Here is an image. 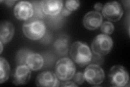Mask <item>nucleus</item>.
<instances>
[{
    "label": "nucleus",
    "mask_w": 130,
    "mask_h": 87,
    "mask_svg": "<svg viewBox=\"0 0 130 87\" xmlns=\"http://www.w3.org/2000/svg\"><path fill=\"white\" fill-rule=\"evenodd\" d=\"M14 15L20 20H29L34 13L32 4L28 1H20L14 7Z\"/></svg>",
    "instance_id": "obj_8"
},
{
    "label": "nucleus",
    "mask_w": 130,
    "mask_h": 87,
    "mask_svg": "<svg viewBox=\"0 0 130 87\" xmlns=\"http://www.w3.org/2000/svg\"><path fill=\"white\" fill-rule=\"evenodd\" d=\"M32 51L29 49L23 48L17 53L16 57V63L19 65H26V60Z\"/></svg>",
    "instance_id": "obj_17"
},
{
    "label": "nucleus",
    "mask_w": 130,
    "mask_h": 87,
    "mask_svg": "<svg viewBox=\"0 0 130 87\" xmlns=\"http://www.w3.org/2000/svg\"><path fill=\"white\" fill-rule=\"evenodd\" d=\"M40 5L44 14L55 16L61 11L63 1L61 0H44L40 2Z\"/></svg>",
    "instance_id": "obj_10"
},
{
    "label": "nucleus",
    "mask_w": 130,
    "mask_h": 87,
    "mask_svg": "<svg viewBox=\"0 0 130 87\" xmlns=\"http://www.w3.org/2000/svg\"><path fill=\"white\" fill-rule=\"evenodd\" d=\"M22 30L27 38L32 40H38L42 38L45 34L46 27L41 20H29L23 23Z\"/></svg>",
    "instance_id": "obj_2"
},
{
    "label": "nucleus",
    "mask_w": 130,
    "mask_h": 87,
    "mask_svg": "<svg viewBox=\"0 0 130 87\" xmlns=\"http://www.w3.org/2000/svg\"><path fill=\"white\" fill-rule=\"evenodd\" d=\"M54 47L60 55H66L68 52V40L66 36H61L57 39L54 43Z\"/></svg>",
    "instance_id": "obj_16"
},
{
    "label": "nucleus",
    "mask_w": 130,
    "mask_h": 87,
    "mask_svg": "<svg viewBox=\"0 0 130 87\" xmlns=\"http://www.w3.org/2000/svg\"><path fill=\"white\" fill-rule=\"evenodd\" d=\"M44 64L43 57L38 53L31 52L26 60V65L31 70L38 71L42 68Z\"/></svg>",
    "instance_id": "obj_14"
},
{
    "label": "nucleus",
    "mask_w": 130,
    "mask_h": 87,
    "mask_svg": "<svg viewBox=\"0 0 130 87\" xmlns=\"http://www.w3.org/2000/svg\"><path fill=\"white\" fill-rule=\"evenodd\" d=\"M6 5L8 6H12L16 2V1H5Z\"/></svg>",
    "instance_id": "obj_24"
},
{
    "label": "nucleus",
    "mask_w": 130,
    "mask_h": 87,
    "mask_svg": "<svg viewBox=\"0 0 130 87\" xmlns=\"http://www.w3.org/2000/svg\"><path fill=\"white\" fill-rule=\"evenodd\" d=\"M102 23L103 16L98 11H89L84 16V26L89 30H95L101 26Z\"/></svg>",
    "instance_id": "obj_11"
},
{
    "label": "nucleus",
    "mask_w": 130,
    "mask_h": 87,
    "mask_svg": "<svg viewBox=\"0 0 130 87\" xmlns=\"http://www.w3.org/2000/svg\"><path fill=\"white\" fill-rule=\"evenodd\" d=\"M75 71V64L71 59L67 57L59 59L55 65V74L61 81H67L71 80Z\"/></svg>",
    "instance_id": "obj_3"
},
{
    "label": "nucleus",
    "mask_w": 130,
    "mask_h": 87,
    "mask_svg": "<svg viewBox=\"0 0 130 87\" xmlns=\"http://www.w3.org/2000/svg\"><path fill=\"white\" fill-rule=\"evenodd\" d=\"M103 5L102 3H95L94 6V9L98 11H100L101 10H102L103 8Z\"/></svg>",
    "instance_id": "obj_23"
},
{
    "label": "nucleus",
    "mask_w": 130,
    "mask_h": 87,
    "mask_svg": "<svg viewBox=\"0 0 130 87\" xmlns=\"http://www.w3.org/2000/svg\"><path fill=\"white\" fill-rule=\"evenodd\" d=\"M36 84L38 86L56 87L60 85V81L55 73L50 71H45L36 77Z\"/></svg>",
    "instance_id": "obj_9"
},
{
    "label": "nucleus",
    "mask_w": 130,
    "mask_h": 87,
    "mask_svg": "<svg viewBox=\"0 0 130 87\" xmlns=\"http://www.w3.org/2000/svg\"><path fill=\"white\" fill-rule=\"evenodd\" d=\"M80 3L79 1L75 0H67L65 2V7L71 11L76 10L80 6Z\"/></svg>",
    "instance_id": "obj_19"
},
{
    "label": "nucleus",
    "mask_w": 130,
    "mask_h": 87,
    "mask_svg": "<svg viewBox=\"0 0 130 87\" xmlns=\"http://www.w3.org/2000/svg\"><path fill=\"white\" fill-rule=\"evenodd\" d=\"M114 30H115V26L111 22L105 21L101 24V31L104 34H111L113 32Z\"/></svg>",
    "instance_id": "obj_18"
},
{
    "label": "nucleus",
    "mask_w": 130,
    "mask_h": 87,
    "mask_svg": "<svg viewBox=\"0 0 130 87\" xmlns=\"http://www.w3.org/2000/svg\"><path fill=\"white\" fill-rule=\"evenodd\" d=\"M10 68L7 60L1 57L0 58V83L6 82L9 77Z\"/></svg>",
    "instance_id": "obj_15"
},
{
    "label": "nucleus",
    "mask_w": 130,
    "mask_h": 87,
    "mask_svg": "<svg viewBox=\"0 0 130 87\" xmlns=\"http://www.w3.org/2000/svg\"><path fill=\"white\" fill-rule=\"evenodd\" d=\"M70 53L72 60L81 67L88 64L92 60V54L90 48L86 44L80 41L72 44Z\"/></svg>",
    "instance_id": "obj_1"
},
{
    "label": "nucleus",
    "mask_w": 130,
    "mask_h": 87,
    "mask_svg": "<svg viewBox=\"0 0 130 87\" xmlns=\"http://www.w3.org/2000/svg\"><path fill=\"white\" fill-rule=\"evenodd\" d=\"M85 80L89 84L99 85L102 83L105 78L103 69L97 64H90L85 70L84 72Z\"/></svg>",
    "instance_id": "obj_6"
},
{
    "label": "nucleus",
    "mask_w": 130,
    "mask_h": 87,
    "mask_svg": "<svg viewBox=\"0 0 130 87\" xmlns=\"http://www.w3.org/2000/svg\"><path fill=\"white\" fill-rule=\"evenodd\" d=\"M31 77L30 69L26 65H19L14 74V84L16 85L26 84Z\"/></svg>",
    "instance_id": "obj_12"
},
{
    "label": "nucleus",
    "mask_w": 130,
    "mask_h": 87,
    "mask_svg": "<svg viewBox=\"0 0 130 87\" xmlns=\"http://www.w3.org/2000/svg\"><path fill=\"white\" fill-rule=\"evenodd\" d=\"M124 11L120 4L116 1L109 2L105 4L102 9L103 16L111 21H119L123 15Z\"/></svg>",
    "instance_id": "obj_7"
},
{
    "label": "nucleus",
    "mask_w": 130,
    "mask_h": 87,
    "mask_svg": "<svg viewBox=\"0 0 130 87\" xmlns=\"http://www.w3.org/2000/svg\"><path fill=\"white\" fill-rule=\"evenodd\" d=\"M14 34V27L10 22L3 21L0 26V41L4 44L12 39Z\"/></svg>",
    "instance_id": "obj_13"
},
{
    "label": "nucleus",
    "mask_w": 130,
    "mask_h": 87,
    "mask_svg": "<svg viewBox=\"0 0 130 87\" xmlns=\"http://www.w3.org/2000/svg\"><path fill=\"white\" fill-rule=\"evenodd\" d=\"M62 86H78V85H77L75 82H72L70 81H67L66 82L62 83L61 84Z\"/></svg>",
    "instance_id": "obj_21"
},
{
    "label": "nucleus",
    "mask_w": 130,
    "mask_h": 87,
    "mask_svg": "<svg viewBox=\"0 0 130 87\" xmlns=\"http://www.w3.org/2000/svg\"><path fill=\"white\" fill-rule=\"evenodd\" d=\"M61 12V14L63 16H68L70 15H71L72 13V11L67 9L66 7H64L63 9H62Z\"/></svg>",
    "instance_id": "obj_22"
},
{
    "label": "nucleus",
    "mask_w": 130,
    "mask_h": 87,
    "mask_svg": "<svg viewBox=\"0 0 130 87\" xmlns=\"http://www.w3.org/2000/svg\"><path fill=\"white\" fill-rule=\"evenodd\" d=\"M113 46V42L110 36L104 34H100L96 35L93 40L91 48L95 55L104 56L110 52Z\"/></svg>",
    "instance_id": "obj_4"
},
{
    "label": "nucleus",
    "mask_w": 130,
    "mask_h": 87,
    "mask_svg": "<svg viewBox=\"0 0 130 87\" xmlns=\"http://www.w3.org/2000/svg\"><path fill=\"white\" fill-rule=\"evenodd\" d=\"M73 81L77 85L82 84L85 81V77L84 73L81 72H78L73 76Z\"/></svg>",
    "instance_id": "obj_20"
},
{
    "label": "nucleus",
    "mask_w": 130,
    "mask_h": 87,
    "mask_svg": "<svg viewBox=\"0 0 130 87\" xmlns=\"http://www.w3.org/2000/svg\"><path fill=\"white\" fill-rule=\"evenodd\" d=\"M110 83L115 86L123 87L127 86L129 82L128 73L121 65H115L112 67L108 73Z\"/></svg>",
    "instance_id": "obj_5"
},
{
    "label": "nucleus",
    "mask_w": 130,
    "mask_h": 87,
    "mask_svg": "<svg viewBox=\"0 0 130 87\" xmlns=\"http://www.w3.org/2000/svg\"><path fill=\"white\" fill-rule=\"evenodd\" d=\"M3 43H2L1 41H0V45H1V52H0V53L1 54L2 53V51H3Z\"/></svg>",
    "instance_id": "obj_25"
}]
</instances>
